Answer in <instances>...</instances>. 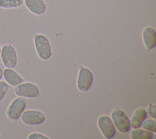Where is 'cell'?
Here are the masks:
<instances>
[{"mask_svg": "<svg viewBox=\"0 0 156 139\" xmlns=\"http://www.w3.org/2000/svg\"><path fill=\"white\" fill-rule=\"evenodd\" d=\"M34 45L38 57L42 60L49 59L52 54L50 42L43 34H37L34 39Z\"/></svg>", "mask_w": 156, "mask_h": 139, "instance_id": "6da1fadb", "label": "cell"}, {"mask_svg": "<svg viewBox=\"0 0 156 139\" xmlns=\"http://www.w3.org/2000/svg\"><path fill=\"white\" fill-rule=\"evenodd\" d=\"M27 106V100L24 97H19L15 98L9 105L6 110V116L11 121H16L20 118L22 113Z\"/></svg>", "mask_w": 156, "mask_h": 139, "instance_id": "7a4b0ae2", "label": "cell"}, {"mask_svg": "<svg viewBox=\"0 0 156 139\" xmlns=\"http://www.w3.org/2000/svg\"><path fill=\"white\" fill-rule=\"evenodd\" d=\"M111 119L115 128L121 133H126L130 129V119L124 110L115 108L111 113Z\"/></svg>", "mask_w": 156, "mask_h": 139, "instance_id": "3957f363", "label": "cell"}, {"mask_svg": "<svg viewBox=\"0 0 156 139\" xmlns=\"http://www.w3.org/2000/svg\"><path fill=\"white\" fill-rule=\"evenodd\" d=\"M0 57L2 64L6 68H14L17 65V51L10 43H6L1 47Z\"/></svg>", "mask_w": 156, "mask_h": 139, "instance_id": "277c9868", "label": "cell"}, {"mask_svg": "<svg viewBox=\"0 0 156 139\" xmlns=\"http://www.w3.org/2000/svg\"><path fill=\"white\" fill-rule=\"evenodd\" d=\"M14 92L16 96L24 98H34L40 94V89L37 85L32 82L21 83L15 86Z\"/></svg>", "mask_w": 156, "mask_h": 139, "instance_id": "5b68a950", "label": "cell"}, {"mask_svg": "<svg viewBox=\"0 0 156 139\" xmlns=\"http://www.w3.org/2000/svg\"><path fill=\"white\" fill-rule=\"evenodd\" d=\"M93 82L92 72L85 67L80 66L77 79V89L81 92L87 91Z\"/></svg>", "mask_w": 156, "mask_h": 139, "instance_id": "8992f818", "label": "cell"}, {"mask_svg": "<svg viewBox=\"0 0 156 139\" xmlns=\"http://www.w3.org/2000/svg\"><path fill=\"white\" fill-rule=\"evenodd\" d=\"M20 119L24 124L29 126H34L43 122L46 119V116L40 110H27L22 113Z\"/></svg>", "mask_w": 156, "mask_h": 139, "instance_id": "52a82bcc", "label": "cell"}, {"mask_svg": "<svg viewBox=\"0 0 156 139\" xmlns=\"http://www.w3.org/2000/svg\"><path fill=\"white\" fill-rule=\"evenodd\" d=\"M97 124L104 138L110 139L115 136L116 130L110 116L105 115L100 116L98 119Z\"/></svg>", "mask_w": 156, "mask_h": 139, "instance_id": "ba28073f", "label": "cell"}, {"mask_svg": "<svg viewBox=\"0 0 156 139\" xmlns=\"http://www.w3.org/2000/svg\"><path fill=\"white\" fill-rule=\"evenodd\" d=\"M27 9L34 15L40 16L45 13L47 6L44 0H24Z\"/></svg>", "mask_w": 156, "mask_h": 139, "instance_id": "9c48e42d", "label": "cell"}, {"mask_svg": "<svg viewBox=\"0 0 156 139\" xmlns=\"http://www.w3.org/2000/svg\"><path fill=\"white\" fill-rule=\"evenodd\" d=\"M142 39L145 47L152 50L156 45V31L152 26H146L142 31Z\"/></svg>", "mask_w": 156, "mask_h": 139, "instance_id": "30bf717a", "label": "cell"}, {"mask_svg": "<svg viewBox=\"0 0 156 139\" xmlns=\"http://www.w3.org/2000/svg\"><path fill=\"white\" fill-rule=\"evenodd\" d=\"M3 78L10 86H16L23 81L22 77L13 68H5Z\"/></svg>", "mask_w": 156, "mask_h": 139, "instance_id": "8fae6325", "label": "cell"}, {"mask_svg": "<svg viewBox=\"0 0 156 139\" xmlns=\"http://www.w3.org/2000/svg\"><path fill=\"white\" fill-rule=\"evenodd\" d=\"M147 116V114L144 108H138L135 110L130 119V127L133 129L140 127L143 122L146 119Z\"/></svg>", "mask_w": 156, "mask_h": 139, "instance_id": "7c38bea8", "label": "cell"}, {"mask_svg": "<svg viewBox=\"0 0 156 139\" xmlns=\"http://www.w3.org/2000/svg\"><path fill=\"white\" fill-rule=\"evenodd\" d=\"M130 136L132 139H152L154 136V133L138 127L132 130Z\"/></svg>", "mask_w": 156, "mask_h": 139, "instance_id": "4fadbf2b", "label": "cell"}, {"mask_svg": "<svg viewBox=\"0 0 156 139\" xmlns=\"http://www.w3.org/2000/svg\"><path fill=\"white\" fill-rule=\"evenodd\" d=\"M24 3V0H0V8L16 9L21 7Z\"/></svg>", "mask_w": 156, "mask_h": 139, "instance_id": "5bb4252c", "label": "cell"}, {"mask_svg": "<svg viewBox=\"0 0 156 139\" xmlns=\"http://www.w3.org/2000/svg\"><path fill=\"white\" fill-rule=\"evenodd\" d=\"M143 129L154 133L156 132V121L155 119H146L142 123Z\"/></svg>", "mask_w": 156, "mask_h": 139, "instance_id": "9a60e30c", "label": "cell"}, {"mask_svg": "<svg viewBox=\"0 0 156 139\" xmlns=\"http://www.w3.org/2000/svg\"><path fill=\"white\" fill-rule=\"evenodd\" d=\"M10 88V85L5 81L0 80V102L4 98L6 93Z\"/></svg>", "mask_w": 156, "mask_h": 139, "instance_id": "2e32d148", "label": "cell"}, {"mask_svg": "<svg viewBox=\"0 0 156 139\" xmlns=\"http://www.w3.org/2000/svg\"><path fill=\"white\" fill-rule=\"evenodd\" d=\"M147 114L149 115L152 119H155V110H156V105L155 103H150L146 108Z\"/></svg>", "mask_w": 156, "mask_h": 139, "instance_id": "e0dca14e", "label": "cell"}, {"mask_svg": "<svg viewBox=\"0 0 156 139\" xmlns=\"http://www.w3.org/2000/svg\"><path fill=\"white\" fill-rule=\"evenodd\" d=\"M28 139H49L50 138L46 135L38 132H33L30 133L28 137Z\"/></svg>", "mask_w": 156, "mask_h": 139, "instance_id": "ac0fdd59", "label": "cell"}, {"mask_svg": "<svg viewBox=\"0 0 156 139\" xmlns=\"http://www.w3.org/2000/svg\"><path fill=\"white\" fill-rule=\"evenodd\" d=\"M4 66L2 64V62H0V80L3 78V73L4 70Z\"/></svg>", "mask_w": 156, "mask_h": 139, "instance_id": "d6986e66", "label": "cell"}, {"mask_svg": "<svg viewBox=\"0 0 156 139\" xmlns=\"http://www.w3.org/2000/svg\"><path fill=\"white\" fill-rule=\"evenodd\" d=\"M1 45H0V53H1Z\"/></svg>", "mask_w": 156, "mask_h": 139, "instance_id": "ffe728a7", "label": "cell"}, {"mask_svg": "<svg viewBox=\"0 0 156 139\" xmlns=\"http://www.w3.org/2000/svg\"><path fill=\"white\" fill-rule=\"evenodd\" d=\"M0 136H1V134H0Z\"/></svg>", "mask_w": 156, "mask_h": 139, "instance_id": "44dd1931", "label": "cell"}]
</instances>
